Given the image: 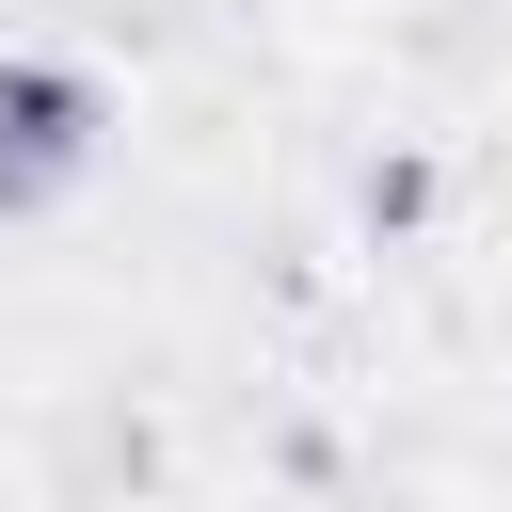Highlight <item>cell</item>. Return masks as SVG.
<instances>
[{"instance_id":"1","label":"cell","mask_w":512,"mask_h":512,"mask_svg":"<svg viewBox=\"0 0 512 512\" xmlns=\"http://www.w3.org/2000/svg\"><path fill=\"white\" fill-rule=\"evenodd\" d=\"M80 160H96V80L16 48V64H0V208H48Z\"/></svg>"}]
</instances>
